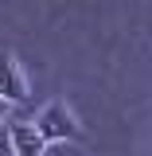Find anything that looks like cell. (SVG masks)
Segmentation results:
<instances>
[{
    "label": "cell",
    "mask_w": 152,
    "mask_h": 156,
    "mask_svg": "<svg viewBox=\"0 0 152 156\" xmlns=\"http://www.w3.org/2000/svg\"><path fill=\"white\" fill-rule=\"evenodd\" d=\"M35 129L43 133V140H86L78 117L70 113V105L62 101H47L43 109L35 113Z\"/></svg>",
    "instance_id": "cell-1"
},
{
    "label": "cell",
    "mask_w": 152,
    "mask_h": 156,
    "mask_svg": "<svg viewBox=\"0 0 152 156\" xmlns=\"http://www.w3.org/2000/svg\"><path fill=\"white\" fill-rule=\"evenodd\" d=\"M12 156H43V133L35 129V117H12Z\"/></svg>",
    "instance_id": "cell-2"
},
{
    "label": "cell",
    "mask_w": 152,
    "mask_h": 156,
    "mask_svg": "<svg viewBox=\"0 0 152 156\" xmlns=\"http://www.w3.org/2000/svg\"><path fill=\"white\" fill-rule=\"evenodd\" d=\"M0 98L4 101H23L27 98V78H23L12 51H0Z\"/></svg>",
    "instance_id": "cell-3"
},
{
    "label": "cell",
    "mask_w": 152,
    "mask_h": 156,
    "mask_svg": "<svg viewBox=\"0 0 152 156\" xmlns=\"http://www.w3.org/2000/svg\"><path fill=\"white\" fill-rule=\"evenodd\" d=\"M8 105H12V101H4V98H0V121H8Z\"/></svg>",
    "instance_id": "cell-4"
}]
</instances>
